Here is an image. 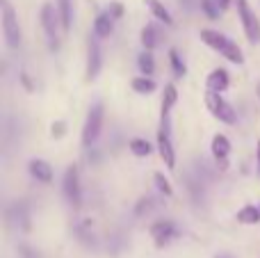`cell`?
Masks as SVG:
<instances>
[{
  "mask_svg": "<svg viewBox=\"0 0 260 258\" xmlns=\"http://www.w3.org/2000/svg\"><path fill=\"white\" fill-rule=\"evenodd\" d=\"M201 41H203L206 46H210L212 50L221 53L226 59H229V62H233V64H242V62H244L242 48H240V46L235 44L233 39H229L224 32L206 27V30H201Z\"/></svg>",
  "mask_w": 260,
  "mask_h": 258,
  "instance_id": "1",
  "label": "cell"
},
{
  "mask_svg": "<svg viewBox=\"0 0 260 258\" xmlns=\"http://www.w3.org/2000/svg\"><path fill=\"white\" fill-rule=\"evenodd\" d=\"M103 117H105V108L101 101H96L94 105L89 108L85 119V126H82V146L89 149L101 135V128H103Z\"/></svg>",
  "mask_w": 260,
  "mask_h": 258,
  "instance_id": "2",
  "label": "cell"
},
{
  "mask_svg": "<svg viewBox=\"0 0 260 258\" xmlns=\"http://www.w3.org/2000/svg\"><path fill=\"white\" fill-rule=\"evenodd\" d=\"M206 105H208V110L212 112V117L219 119L221 123H235V119H238L233 105H231L229 101L219 94V91H210V89H208L206 91Z\"/></svg>",
  "mask_w": 260,
  "mask_h": 258,
  "instance_id": "3",
  "label": "cell"
},
{
  "mask_svg": "<svg viewBox=\"0 0 260 258\" xmlns=\"http://www.w3.org/2000/svg\"><path fill=\"white\" fill-rule=\"evenodd\" d=\"M3 35L5 41H7L9 48H18L21 46V27H18V18L16 12L12 9V5L7 0H3Z\"/></svg>",
  "mask_w": 260,
  "mask_h": 258,
  "instance_id": "4",
  "label": "cell"
},
{
  "mask_svg": "<svg viewBox=\"0 0 260 258\" xmlns=\"http://www.w3.org/2000/svg\"><path fill=\"white\" fill-rule=\"evenodd\" d=\"M157 151L160 158L165 163L167 169H176V151L171 144V135H169V117H162L160 121V131H157Z\"/></svg>",
  "mask_w": 260,
  "mask_h": 258,
  "instance_id": "5",
  "label": "cell"
},
{
  "mask_svg": "<svg viewBox=\"0 0 260 258\" xmlns=\"http://www.w3.org/2000/svg\"><path fill=\"white\" fill-rule=\"evenodd\" d=\"M235 7H238V14H240V21H242L247 39L251 41V44H258L260 41V21L256 14L251 12V7H249V0H235Z\"/></svg>",
  "mask_w": 260,
  "mask_h": 258,
  "instance_id": "6",
  "label": "cell"
},
{
  "mask_svg": "<svg viewBox=\"0 0 260 258\" xmlns=\"http://www.w3.org/2000/svg\"><path fill=\"white\" fill-rule=\"evenodd\" d=\"M41 25H44L46 37H48V48L57 50V25H62V18H59V12H55V7L50 3H46L41 7Z\"/></svg>",
  "mask_w": 260,
  "mask_h": 258,
  "instance_id": "7",
  "label": "cell"
},
{
  "mask_svg": "<svg viewBox=\"0 0 260 258\" xmlns=\"http://www.w3.org/2000/svg\"><path fill=\"white\" fill-rule=\"evenodd\" d=\"M64 197L69 199L71 206H80L82 201V190H80V174H78V167L71 165V167L64 172Z\"/></svg>",
  "mask_w": 260,
  "mask_h": 258,
  "instance_id": "8",
  "label": "cell"
},
{
  "mask_svg": "<svg viewBox=\"0 0 260 258\" xmlns=\"http://www.w3.org/2000/svg\"><path fill=\"white\" fill-rule=\"evenodd\" d=\"M151 236H153V240H155V247H165L178 236V229H176L174 222L162 219V222H155L151 227Z\"/></svg>",
  "mask_w": 260,
  "mask_h": 258,
  "instance_id": "9",
  "label": "cell"
},
{
  "mask_svg": "<svg viewBox=\"0 0 260 258\" xmlns=\"http://www.w3.org/2000/svg\"><path fill=\"white\" fill-rule=\"evenodd\" d=\"M101 64H103V53H101L99 39H89V50H87V80H94L101 71Z\"/></svg>",
  "mask_w": 260,
  "mask_h": 258,
  "instance_id": "10",
  "label": "cell"
},
{
  "mask_svg": "<svg viewBox=\"0 0 260 258\" xmlns=\"http://www.w3.org/2000/svg\"><path fill=\"white\" fill-rule=\"evenodd\" d=\"M208 89L210 91H219V94H224L226 89H229L231 85V78H229V71L226 69H215V71L208 76Z\"/></svg>",
  "mask_w": 260,
  "mask_h": 258,
  "instance_id": "11",
  "label": "cell"
},
{
  "mask_svg": "<svg viewBox=\"0 0 260 258\" xmlns=\"http://www.w3.org/2000/svg\"><path fill=\"white\" fill-rule=\"evenodd\" d=\"M27 169H30V174L37 178L39 183H50L53 181V167H50L46 160H30V165H27Z\"/></svg>",
  "mask_w": 260,
  "mask_h": 258,
  "instance_id": "12",
  "label": "cell"
},
{
  "mask_svg": "<svg viewBox=\"0 0 260 258\" xmlns=\"http://www.w3.org/2000/svg\"><path fill=\"white\" fill-rule=\"evenodd\" d=\"M210 149H212V155H215L217 163L226 165V158L231 153V140L226 135H215L210 142Z\"/></svg>",
  "mask_w": 260,
  "mask_h": 258,
  "instance_id": "13",
  "label": "cell"
},
{
  "mask_svg": "<svg viewBox=\"0 0 260 258\" xmlns=\"http://www.w3.org/2000/svg\"><path fill=\"white\" fill-rule=\"evenodd\" d=\"M112 30H114L112 14H110V12L99 14V16H96V21H94V35L96 37H110V35H112Z\"/></svg>",
  "mask_w": 260,
  "mask_h": 258,
  "instance_id": "14",
  "label": "cell"
},
{
  "mask_svg": "<svg viewBox=\"0 0 260 258\" xmlns=\"http://www.w3.org/2000/svg\"><path fill=\"white\" fill-rule=\"evenodd\" d=\"M144 3H146V7L151 9V14L157 18V21H162L165 25H174V16H171V12L160 3V0H144Z\"/></svg>",
  "mask_w": 260,
  "mask_h": 258,
  "instance_id": "15",
  "label": "cell"
},
{
  "mask_svg": "<svg viewBox=\"0 0 260 258\" xmlns=\"http://www.w3.org/2000/svg\"><path fill=\"white\" fill-rule=\"evenodd\" d=\"M142 46H144V50H153L157 44H160V30H157L153 23H148V25H144L142 27Z\"/></svg>",
  "mask_w": 260,
  "mask_h": 258,
  "instance_id": "16",
  "label": "cell"
},
{
  "mask_svg": "<svg viewBox=\"0 0 260 258\" xmlns=\"http://www.w3.org/2000/svg\"><path fill=\"white\" fill-rule=\"evenodd\" d=\"M238 222L240 224H247V227H251V224H258L260 222V208L258 206H251V204H247V206H242V208L238 210Z\"/></svg>",
  "mask_w": 260,
  "mask_h": 258,
  "instance_id": "17",
  "label": "cell"
},
{
  "mask_svg": "<svg viewBox=\"0 0 260 258\" xmlns=\"http://www.w3.org/2000/svg\"><path fill=\"white\" fill-rule=\"evenodd\" d=\"M178 103V89H176V85H167L165 87V96H162V105H160V110H162V117H169L171 114V108Z\"/></svg>",
  "mask_w": 260,
  "mask_h": 258,
  "instance_id": "18",
  "label": "cell"
},
{
  "mask_svg": "<svg viewBox=\"0 0 260 258\" xmlns=\"http://www.w3.org/2000/svg\"><path fill=\"white\" fill-rule=\"evenodd\" d=\"M57 12L62 18V30L69 32L73 23V0H57Z\"/></svg>",
  "mask_w": 260,
  "mask_h": 258,
  "instance_id": "19",
  "label": "cell"
},
{
  "mask_svg": "<svg viewBox=\"0 0 260 258\" xmlns=\"http://www.w3.org/2000/svg\"><path fill=\"white\" fill-rule=\"evenodd\" d=\"M130 87H133L137 94H153V91H155V80H151L148 76H139L130 82Z\"/></svg>",
  "mask_w": 260,
  "mask_h": 258,
  "instance_id": "20",
  "label": "cell"
},
{
  "mask_svg": "<svg viewBox=\"0 0 260 258\" xmlns=\"http://www.w3.org/2000/svg\"><path fill=\"white\" fill-rule=\"evenodd\" d=\"M137 67H139V71H142V76H151V73L155 71V59H153L151 50H144V53L139 55Z\"/></svg>",
  "mask_w": 260,
  "mask_h": 258,
  "instance_id": "21",
  "label": "cell"
},
{
  "mask_svg": "<svg viewBox=\"0 0 260 258\" xmlns=\"http://www.w3.org/2000/svg\"><path fill=\"white\" fill-rule=\"evenodd\" d=\"M130 151H133L137 158H146V155H151V144H148V140H142V137H135L133 142H130Z\"/></svg>",
  "mask_w": 260,
  "mask_h": 258,
  "instance_id": "22",
  "label": "cell"
},
{
  "mask_svg": "<svg viewBox=\"0 0 260 258\" xmlns=\"http://www.w3.org/2000/svg\"><path fill=\"white\" fill-rule=\"evenodd\" d=\"M169 62H171V67H174V73H176L178 78H183L185 73H187V67H185L183 57L178 55V50H176V48L169 50Z\"/></svg>",
  "mask_w": 260,
  "mask_h": 258,
  "instance_id": "23",
  "label": "cell"
},
{
  "mask_svg": "<svg viewBox=\"0 0 260 258\" xmlns=\"http://www.w3.org/2000/svg\"><path fill=\"white\" fill-rule=\"evenodd\" d=\"M153 178H155V185H157V190H160L165 197H171V195H174V187H171V183L165 178V174H160V172H157Z\"/></svg>",
  "mask_w": 260,
  "mask_h": 258,
  "instance_id": "24",
  "label": "cell"
},
{
  "mask_svg": "<svg viewBox=\"0 0 260 258\" xmlns=\"http://www.w3.org/2000/svg\"><path fill=\"white\" fill-rule=\"evenodd\" d=\"M201 7L210 18H215L217 14H219V9H221L219 5H217V0H201Z\"/></svg>",
  "mask_w": 260,
  "mask_h": 258,
  "instance_id": "25",
  "label": "cell"
},
{
  "mask_svg": "<svg viewBox=\"0 0 260 258\" xmlns=\"http://www.w3.org/2000/svg\"><path fill=\"white\" fill-rule=\"evenodd\" d=\"M64 128H67V123H64V121H55L53 126H50V131H53V137H62L64 133H67Z\"/></svg>",
  "mask_w": 260,
  "mask_h": 258,
  "instance_id": "26",
  "label": "cell"
},
{
  "mask_svg": "<svg viewBox=\"0 0 260 258\" xmlns=\"http://www.w3.org/2000/svg\"><path fill=\"white\" fill-rule=\"evenodd\" d=\"M110 14H112V18L117 21V18H121V14H123V7H121V3H112L110 5V9H108Z\"/></svg>",
  "mask_w": 260,
  "mask_h": 258,
  "instance_id": "27",
  "label": "cell"
},
{
  "mask_svg": "<svg viewBox=\"0 0 260 258\" xmlns=\"http://www.w3.org/2000/svg\"><path fill=\"white\" fill-rule=\"evenodd\" d=\"M217 5H219L221 9H229L231 7V0H217Z\"/></svg>",
  "mask_w": 260,
  "mask_h": 258,
  "instance_id": "28",
  "label": "cell"
},
{
  "mask_svg": "<svg viewBox=\"0 0 260 258\" xmlns=\"http://www.w3.org/2000/svg\"><path fill=\"white\" fill-rule=\"evenodd\" d=\"M256 163H258V172H260V140L256 144Z\"/></svg>",
  "mask_w": 260,
  "mask_h": 258,
  "instance_id": "29",
  "label": "cell"
},
{
  "mask_svg": "<svg viewBox=\"0 0 260 258\" xmlns=\"http://www.w3.org/2000/svg\"><path fill=\"white\" fill-rule=\"evenodd\" d=\"M258 96H260V85H258Z\"/></svg>",
  "mask_w": 260,
  "mask_h": 258,
  "instance_id": "30",
  "label": "cell"
},
{
  "mask_svg": "<svg viewBox=\"0 0 260 258\" xmlns=\"http://www.w3.org/2000/svg\"><path fill=\"white\" fill-rule=\"evenodd\" d=\"M217 258H226V256H217Z\"/></svg>",
  "mask_w": 260,
  "mask_h": 258,
  "instance_id": "31",
  "label": "cell"
}]
</instances>
